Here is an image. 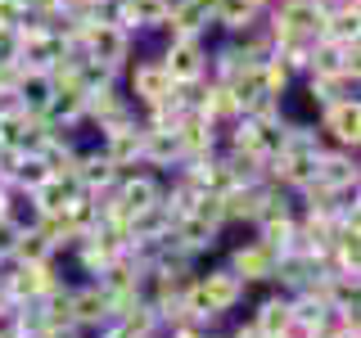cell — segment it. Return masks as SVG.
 I'll use <instances>...</instances> for the list:
<instances>
[{
  "label": "cell",
  "mask_w": 361,
  "mask_h": 338,
  "mask_svg": "<svg viewBox=\"0 0 361 338\" xmlns=\"http://www.w3.org/2000/svg\"><path fill=\"white\" fill-rule=\"evenodd\" d=\"M77 45H82V54H90L99 63H113V68H127V59H131V32H122L118 23L86 18L77 27Z\"/></svg>",
  "instance_id": "1"
},
{
  "label": "cell",
  "mask_w": 361,
  "mask_h": 338,
  "mask_svg": "<svg viewBox=\"0 0 361 338\" xmlns=\"http://www.w3.org/2000/svg\"><path fill=\"white\" fill-rule=\"evenodd\" d=\"M167 68V77L180 86V82H203L208 77V45H203V37H167V50L158 54Z\"/></svg>",
  "instance_id": "2"
},
{
  "label": "cell",
  "mask_w": 361,
  "mask_h": 338,
  "mask_svg": "<svg viewBox=\"0 0 361 338\" xmlns=\"http://www.w3.org/2000/svg\"><path fill=\"white\" fill-rule=\"evenodd\" d=\"M104 144H99V154L109 158L118 172H127V167L140 163V149H145V122L131 118V122H118V127H104Z\"/></svg>",
  "instance_id": "3"
},
{
  "label": "cell",
  "mask_w": 361,
  "mask_h": 338,
  "mask_svg": "<svg viewBox=\"0 0 361 338\" xmlns=\"http://www.w3.org/2000/svg\"><path fill=\"white\" fill-rule=\"evenodd\" d=\"M195 289L203 293V302H208V307L217 311V315L235 311V307L244 302V293H248V289H244V280L235 275L231 266H212L208 275H195Z\"/></svg>",
  "instance_id": "4"
},
{
  "label": "cell",
  "mask_w": 361,
  "mask_h": 338,
  "mask_svg": "<svg viewBox=\"0 0 361 338\" xmlns=\"http://www.w3.org/2000/svg\"><path fill=\"white\" fill-rule=\"evenodd\" d=\"M276 248L271 244H262V239H248V244H240L231 253V270L244 280V289H253V284H271V270H276Z\"/></svg>",
  "instance_id": "5"
},
{
  "label": "cell",
  "mask_w": 361,
  "mask_h": 338,
  "mask_svg": "<svg viewBox=\"0 0 361 338\" xmlns=\"http://www.w3.org/2000/svg\"><path fill=\"white\" fill-rule=\"evenodd\" d=\"M357 149H321L316 154V172L312 180L325 189H334V194H343V189H357Z\"/></svg>",
  "instance_id": "6"
},
{
  "label": "cell",
  "mask_w": 361,
  "mask_h": 338,
  "mask_svg": "<svg viewBox=\"0 0 361 338\" xmlns=\"http://www.w3.org/2000/svg\"><path fill=\"white\" fill-rule=\"evenodd\" d=\"M176 82L167 77V68L163 59H140V63H131V104H140V108H154L158 99H167V90H172Z\"/></svg>",
  "instance_id": "7"
},
{
  "label": "cell",
  "mask_w": 361,
  "mask_h": 338,
  "mask_svg": "<svg viewBox=\"0 0 361 338\" xmlns=\"http://www.w3.org/2000/svg\"><path fill=\"white\" fill-rule=\"evenodd\" d=\"M321 131L334 140V149H357V140H361V104L357 99H338V104L321 108Z\"/></svg>",
  "instance_id": "8"
},
{
  "label": "cell",
  "mask_w": 361,
  "mask_h": 338,
  "mask_svg": "<svg viewBox=\"0 0 361 338\" xmlns=\"http://www.w3.org/2000/svg\"><path fill=\"white\" fill-rule=\"evenodd\" d=\"M208 27H217V0H172L167 32H176V37H203Z\"/></svg>",
  "instance_id": "9"
},
{
  "label": "cell",
  "mask_w": 361,
  "mask_h": 338,
  "mask_svg": "<svg viewBox=\"0 0 361 338\" xmlns=\"http://www.w3.org/2000/svg\"><path fill=\"white\" fill-rule=\"evenodd\" d=\"M316 280H321V266H316L307 253L289 248V253H280V257H276V270H271V284H276L280 293H302V289H312Z\"/></svg>",
  "instance_id": "10"
},
{
  "label": "cell",
  "mask_w": 361,
  "mask_h": 338,
  "mask_svg": "<svg viewBox=\"0 0 361 338\" xmlns=\"http://www.w3.org/2000/svg\"><path fill=\"white\" fill-rule=\"evenodd\" d=\"M73 176H77V185H82L86 194H95V199H109L113 185H118V167H113L99 149L95 154H77Z\"/></svg>",
  "instance_id": "11"
},
{
  "label": "cell",
  "mask_w": 361,
  "mask_h": 338,
  "mask_svg": "<svg viewBox=\"0 0 361 338\" xmlns=\"http://www.w3.org/2000/svg\"><path fill=\"white\" fill-rule=\"evenodd\" d=\"M140 163L145 167H180L185 154H180V140H176V127H145V149H140Z\"/></svg>",
  "instance_id": "12"
},
{
  "label": "cell",
  "mask_w": 361,
  "mask_h": 338,
  "mask_svg": "<svg viewBox=\"0 0 361 338\" xmlns=\"http://www.w3.org/2000/svg\"><path fill=\"white\" fill-rule=\"evenodd\" d=\"M109 293L90 280V284L73 289V325L77 330H99V325H109Z\"/></svg>",
  "instance_id": "13"
},
{
  "label": "cell",
  "mask_w": 361,
  "mask_h": 338,
  "mask_svg": "<svg viewBox=\"0 0 361 338\" xmlns=\"http://www.w3.org/2000/svg\"><path fill=\"white\" fill-rule=\"evenodd\" d=\"M172 239L185 248L190 257H199V253H208V248H217L221 230H217V225H208L199 212H190V217H176L172 221Z\"/></svg>",
  "instance_id": "14"
},
{
  "label": "cell",
  "mask_w": 361,
  "mask_h": 338,
  "mask_svg": "<svg viewBox=\"0 0 361 338\" xmlns=\"http://www.w3.org/2000/svg\"><path fill=\"white\" fill-rule=\"evenodd\" d=\"M172 0H122V32H163Z\"/></svg>",
  "instance_id": "15"
},
{
  "label": "cell",
  "mask_w": 361,
  "mask_h": 338,
  "mask_svg": "<svg viewBox=\"0 0 361 338\" xmlns=\"http://www.w3.org/2000/svg\"><path fill=\"white\" fill-rule=\"evenodd\" d=\"M77 176H45L37 189H32V203H37V212L41 217H54V212H63L68 208V199L77 194Z\"/></svg>",
  "instance_id": "16"
},
{
  "label": "cell",
  "mask_w": 361,
  "mask_h": 338,
  "mask_svg": "<svg viewBox=\"0 0 361 338\" xmlns=\"http://www.w3.org/2000/svg\"><path fill=\"white\" fill-rule=\"evenodd\" d=\"M50 90H54V82H50L45 73H27V68H23L18 82H14V90H9V99H14L18 108H27V113H37V118H41L45 99H50Z\"/></svg>",
  "instance_id": "17"
},
{
  "label": "cell",
  "mask_w": 361,
  "mask_h": 338,
  "mask_svg": "<svg viewBox=\"0 0 361 338\" xmlns=\"http://www.w3.org/2000/svg\"><path fill=\"white\" fill-rule=\"evenodd\" d=\"M167 230H172V212L163 208V199L127 217V234H131V239H163Z\"/></svg>",
  "instance_id": "18"
},
{
  "label": "cell",
  "mask_w": 361,
  "mask_h": 338,
  "mask_svg": "<svg viewBox=\"0 0 361 338\" xmlns=\"http://www.w3.org/2000/svg\"><path fill=\"white\" fill-rule=\"evenodd\" d=\"M253 325L257 334H285L289 330V293H271V298H262L253 307Z\"/></svg>",
  "instance_id": "19"
},
{
  "label": "cell",
  "mask_w": 361,
  "mask_h": 338,
  "mask_svg": "<svg viewBox=\"0 0 361 338\" xmlns=\"http://www.w3.org/2000/svg\"><path fill=\"white\" fill-rule=\"evenodd\" d=\"M257 23H262V9H257L253 0H217V27H226L231 37L257 27Z\"/></svg>",
  "instance_id": "20"
},
{
  "label": "cell",
  "mask_w": 361,
  "mask_h": 338,
  "mask_svg": "<svg viewBox=\"0 0 361 338\" xmlns=\"http://www.w3.org/2000/svg\"><path fill=\"white\" fill-rule=\"evenodd\" d=\"M199 194H203V189H199L195 180L185 176V172H180V176L172 180V185L163 189V208L172 212V221H176V217H190V212L199 208Z\"/></svg>",
  "instance_id": "21"
},
{
  "label": "cell",
  "mask_w": 361,
  "mask_h": 338,
  "mask_svg": "<svg viewBox=\"0 0 361 338\" xmlns=\"http://www.w3.org/2000/svg\"><path fill=\"white\" fill-rule=\"evenodd\" d=\"M50 257H59L50 248V239L32 225V230H18V239H14V253H9V262H50Z\"/></svg>",
  "instance_id": "22"
},
{
  "label": "cell",
  "mask_w": 361,
  "mask_h": 338,
  "mask_svg": "<svg viewBox=\"0 0 361 338\" xmlns=\"http://www.w3.org/2000/svg\"><path fill=\"white\" fill-rule=\"evenodd\" d=\"M45 176H50V172H45L41 158H37V154H23V158H18V167L9 172V185H18V189H27V194H32V189H37Z\"/></svg>",
  "instance_id": "23"
},
{
  "label": "cell",
  "mask_w": 361,
  "mask_h": 338,
  "mask_svg": "<svg viewBox=\"0 0 361 338\" xmlns=\"http://www.w3.org/2000/svg\"><path fill=\"white\" fill-rule=\"evenodd\" d=\"M122 325H127V330L135 334V338H149V334H158V330H163V325H158V311H154V302H135V307L127 311V315H122Z\"/></svg>",
  "instance_id": "24"
},
{
  "label": "cell",
  "mask_w": 361,
  "mask_h": 338,
  "mask_svg": "<svg viewBox=\"0 0 361 338\" xmlns=\"http://www.w3.org/2000/svg\"><path fill=\"white\" fill-rule=\"evenodd\" d=\"M18 32L14 27H0V68H14L18 63Z\"/></svg>",
  "instance_id": "25"
},
{
  "label": "cell",
  "mask_w": 361,
  "mask_h": 338,
  "mask_svg": "<svg viewBox=\"0 0 361 338\" xmlns=\"http://www.w3.org/2000/svg\"><path fill=\"white\" fill-rule=\"evenodd\" d=\"M23 18H27V5H23V0H0V27H14L18 32Z\"/></svg>",
  "instance_id": "26"
},
{
  "label": "cell",
  "mask_w": 361,
  "mask_h": 338,
  "mask_svg": "<svg viewBox=\"0 0 361 338\" xmlns=\"http://www.w3.org/2000/svg\"><path fill=\"white\" fill-rule=\"evenodd\" d=\"M14 239H18V225L9 221V217H0V257L14 253Z\"/></svg>",
  "instance_id": "27"
},
{
  "label": "cell",
  "mask_w": 361,
  "mask_h": 338,
  "mask_svg": "<svg viewBox=\"0 0 361 338\" xmlns=\"http://www.w3.org/2000/svg\"><path fill=\"white\" fill-rule=\"evenodd\" d=\"M99 338H135L122 320H109V325H99Z\"/></svg>",
  "instance_id": "28"
},
{
  "label": "cell",
  "mask_w": 361,
  "mask_h": 338,
  "mask_svg": "<svg viewBox=\"0 0 361 338\" xmlns=\"http://www.w3.org/2000/svg\"><path fill=\"white\" fill-rule=\"evenodd\" d=\"M9 311H14V298L5 289V275H0V320H9Z\"/></svg>",
  "instance_id": "29"
},
{
  "label": "cell",
  "mask_w": 361,
  "mask_h": 338,
  "mask_svg": "<svg viewBox=\"0 0 361 338\" xmlns=\"http://www.w3.org/2000/svg\"><path fill=\"white\" fill-rule=\"evenodd\" d=\"M45 338H86V330H77V325H63V330H50Z\"/></svg>",
  "instance_id": "30"
},
{
  "label": "cell",
  "mask_w": 361,
  "mask_h": 338,
  "mask_svg": "<svg viewBox=\"0 0 361 338\" xmlns=\"http://www.w3.org/2000/svg\"><path fill=\"white\" fill-rule=\"evenodd\" d=\"M0 338H23V334H18V330H14L9 320H0Z\"/></svg>",
  "instance_id": "31"
},
{
  "label": "cell",
  "mask_w": 361,
  "mask_h": 338,
  "mask_svg": "<svg viewBox=\"0 0 361 338\" xmlns=\"http://www.w3.org/2000/svg\"><path fill=\"white\" fill-rule=\"evenodd\" d=\"M208 338H226V334H212V330H208Z\"/></svg>",
  "instance_id": "32"
}]
</instances>
